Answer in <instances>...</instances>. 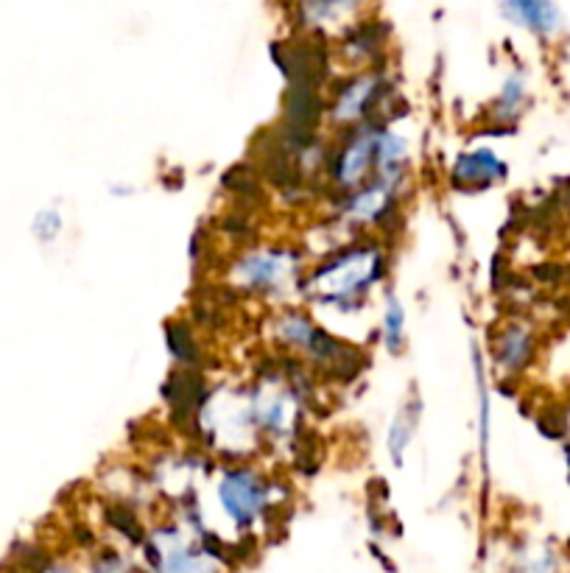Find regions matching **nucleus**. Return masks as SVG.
<instances>
[{
  "label": "nucleus",
  "instance_id": "f257e3e1",
  "mask_svg": "<svg viewBox=\"0 0 570 573\" xmlns=\"http://www.w3.org/2000/svg\"><path fill=\"white\" fill-rule=\"evenodd\" d=\"M383 274H387V252L378 240H347L320 266H313L302 285L316 308L356 314Z\"/></svg>",
  "mask_w": 570,
  "mask_h": 573
},
{
  "label": "nucleus",
  "instance_id": "f03ea898",
  "mask_svg": "<svg viewBox=\"0 0 570 573\" xmlns=\"http://www.w3.org/2000/svg\"><path fill=\"white\" fill-rule=\"evenodd\" d=\"M148 573H221V549L210 531L163 524L143 537Z\"/></svg>",
  "mask_w": 570,
  "mask_h": 573
},
{
  "label": "nucleus",
  "instance_id": "7ed1b4c3",
  "mask_svg": "<svg viewBox=\"0 0 570 573\" xmlns=\"http://www.w3.org/2000/svg\"><path fill=\"white\" fill-rule=\"evenodd\" d=\"M271 336L282 350L297 352L300 358L311 361L313 367H322L333 375H338L342 370L347 375L356 372L358 352L333 334H327L325 327L316 325V319L305 311L282 308L271 322Z\"/></svg>",
  "mask_w": 570,
  "mask_h": 573
},
{
  "label": "nucleus",
  "instance_id": "20e7f679",
  "mask_svg": "<svg viewBox=\"0 0 570 573\" xmlns=\"http://www.w3.org/2000/svg\"><path fill=\"white\" fill-rule=\"evenodd\" d=\"M215 504L233 529L246 535L275 506V481L255 464H227L215 473Z\"/></svg>",
  "mask_w": 570,
  "mask_h": 573
},
{
  "label": "nucleus",
  "instance_id": "39448f33",
  "mask_svg": "<svg viewBox=\"0 0 570 573\" xmlns=\"http://www.w3.org/2000/svg\"><path fill=\"white\" fill-rule=\"evenodd\" d=\"M302 269V255L294 247H252L233 260L230 278L238 291L275 300L294 289Z\"/></svg>",
  "mask_w": 570,
  "mask_h": 573
},
{
  "label": "nucleus",
  "instance_id": "423d86ee",
  "mask_svg": "<svg viewBox=\"0 0 570 573\" xmlns=\"http://www.w3.org/2000/svg\"><path fill=\"white\" fill-rule=\"evenodd\" d=\"M383 126L387 121H367V124L342 132V141L333 151H327L325 160L333 188L350 193L375 177V151H378V137Z\"/></svg>",
  "mask_w": 570,
  "mask_h": 573
},
{
  "label": "nucleus",
  "instance_id": "0eeeda50",
  "mask_svg": "<svg viewBox=\"0 0 570 573\" xmlns=\"http://www.w3.org/2000/svg\"><path fill=\"white\" fill-rule=\"evenodd\" d=\"M300 392L286 378H260L258 386L249 389L252 417H255L258 437L266 442H291L300 426Z\"/></svg>",
  "mask_w": 570,
  "mask_h": 573
},
{
  "label": "nucleus",
  "instance_id": "6e6552de",
  "mask_svg": "<svg viewBox=\"0 0 570 573\" xmlns=\"http://www.w3.org/2000/svg\"><path fill=\"white\" fill-rule=\"evenodd\" d=\"M387 81L380 74H361L344 81L336 90V99L327 106V117L338 132L353 130L367 121H380L378 110L387 101Z\"/></svg>",
  "mask_w": 570,
  "mask_h": 573
},
{
  "label": "nucleus",
  "instance_id": "1a4fd4ad",
  "mask_svg": "<svg viewBox=\"0 0 570 573\" xmlns=\"http://www.w3.org/2000/svg\"><path fill=\"white\" fill-rule=\"evenodd\" d=\"M398 199L400 188L387 186L380 179H369L367 186L344 193V199L338 202V224H347V227H375V224H383L398 210Z\"/></svg>",
  "mask_w": 570,
  "mask_h": 573
},
{
  "label": "nucleus",
  "instance_id": "9d476101",
  "mask_svg": "<svg viewBox=\"0 0 570 573\" xmlns=\"http://www.w3.org/2000/svg\"><path fill=\"white\" fill-rule=\"evenodd\" d=\"M534 352H537L534 327L521 319L506 322L492 341V361L501 378H517L526 372V367L534 361Z\"/></svg>",
  "mask_w": 570,
  "mask_h": 573
},
{
  "label": "nucleus",
  "instance_id": "9b49d317",
  "mask_svg": "<svg viewBox=\"0 0 570 573\" xmlns=\"http://www.w3.org/2000/svg\"><path fill=\"white\" fill-rule=\"evenodd\" d=\"M510 173V166L492 151V148H472L461 151L450 168V182L461 191H481L503 182Z\"/></svg>",
  "mask_w": 570,
  "mask_h": 573
},
{
  "label": "nucleus",
  "instance_id": "f8f14e48",
  "mask_svg": "<svg viewBox=\"0 0 570 573\" xmlns=\"http://www.w3.org/2000/svg\"><path fill=\"white\" fill-rule=\"evenodd\" d=\"M420 417H423V401H420V397H409V401H403V406L398 408L392 423H389L387 450L394 468H403L411 442L417 437Z\"/></svg>",
  "mask_w": 570,
  "mask_h": 573
},
{
  "label": "nucleus",
  "instance_id": "ddd939ff",
  "mask_svg": "<svg viewBox=\"0 0 570 573\" xmlns=\"http://www.w3.org/2000/svg\"><path fill=\"white\" fill-rule=\"evenodd\" d=\"M503 7L517 25H526L528 32L540 37H554L562 29V18L554 0H503Z\"/></svg>",
  "mask_w": 570,
  "mask_h": 573
},
{
  "label": "nucleus",
  "instance_id": "4468645a",
  "mask_svg": "<svg viewBox=\"0 0 570 573\" xmlns=\"http://www.w3.org/2000/svg\"><path fill=\"white\" fill-rule=\"evenodd\" d=\"M528 101V90H526V79L521 74L510 76L503 81L501 93H498L495 104L490 110V121L498 126H510L515 124L517 117L523 115V106Z\"/></svg>",
  "mask_w": 570,
  "mask_h": 573
},
{
  "label": "nucleus",
  "instance_id": "2eb2a0df",
  "mask_svg": "<svg viewBox=\"0 0 570 573\" xmlns=\"http://www.w3.org/2000/svg\"><path fill=\"white\" fill-rule=\"evenodd\" d=\"M380 341L389 356H400L405 347V308L398 294H389L380 314Z\"/></svg>",
  "mask_w": 570,
  "mask_h": 573
},
{
  "label": "nucleus",
  "instance_id": "dca6fc26",
  "mask_svg": "<svg viewBox=\"0 0 570 573\" xmlns=\"http://www.w3.org/2000/svg\"><path fill=\"white\" fill-rule=\"evenodd\" d=\"M472 370H476V389H479V448L481 457H487L490 448V392H487V372L481 352H472Z\"/></svg>",
  "mask_w": 570,
  "mask_h": 573
},
{
  "label": "nucleus",
  "instance_id": "f3484780",
  "mask_svg": "<svg viewBox=\"0 0 570 573\" xmlns=\"http://www.w3.org/2000/svg\"><path fill=\"white\" fill-rule=\"evenodd\" d=\"M168 350L174 352L177 361H185V364H193L197 361V339L190 334L188 327L182 325H174L168 327Z\"/></svg>",
  "mask_w": 570,
  "mask_h": 573
},
{
  "label": "nucleus",
  "instance_id": "a211bd4d",
  "mask_svg": "<svg viewBox=\"0 0 570 573\" xmlns=\"http://www.w3.org/2000/svg\"><path fill=\"white\" fill-rule=\"evenodd\" d=\"M62 229H65V218H62L59 210L48 207L43 210V213H37V218H34V235H37L43 244H51V240L59 238Z\"/></svg>",
  "mask_w": 570,
  "mask_h": 573
},
{
  "label": "nucleus",
  "instance_id": "6ab92c4d",
  "mask_svg": "<svg viewBox=\"0 0 570 573\" xmlns=\"http://www.w3.org/2000/svg\"><path fill=\"white\" fill-rule=\"evenodd\" d=\"M521 573H557V560L548 549L526 554L521 562Z\"/></svg>",
  "mask_w": 570,
  "mask_h": 573
},
{
  "label": "nucleus",
  "instance_id": "aec40b11",
  "mask_svg": "<svg viewBox=\"0 0 570 573\" xmlns=\"http://www.w3.org/2000/svg\"><path fill=\"white\" fill-rule=\"evenodd\" d=\"M43 573H79V571H76V568H70V565H62V562H56V565L45 568Z\"/></svg>",
  "mask_w": 570,
  "mask_h": 573
},
{
  "label": "nucleus",
  "instance_id": "412c9836",
  "mask_svg": "<svg viewBox=\"0 0 570 573\" xmlns=\"http://www.w3.org/2000/svg\"><path fill=\"white\" fill-rule=\"evenodd\" d=\"M338 7H350V3H356V0H336Z\"/></svg>",
  "mask_w": 570,
  "mask_h": 573
},
{
  "label": "nucleus",
  "instance_id": "4be33fe9",
  "mask_svg": "<svg viewBox=\"0 0 570 573\" xmlns=\"http://www.w3.org/2000/svg\"><path fill=\"white\" fill-rule=\"evenodd\" d=\"M568 204H570V193H568Z\"/></svg>",
  "mask_w": 570,
  "mask_h": 573
}]
</instances>
